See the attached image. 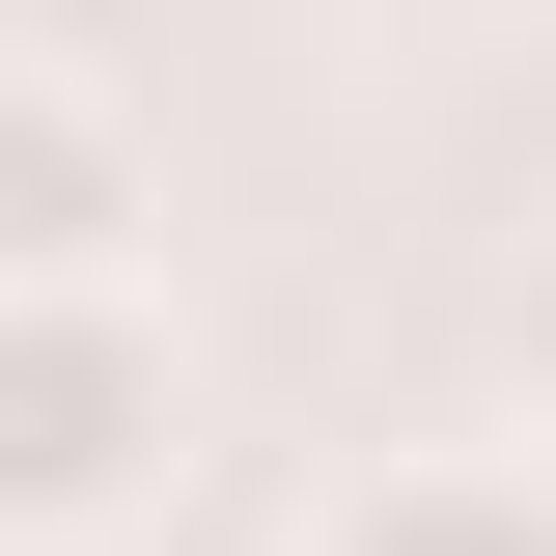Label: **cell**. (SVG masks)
<instances>
[{
  "label": "cell",
  "mask_w": 556,
  "mask_h": 556,
  "mask_svg": "<svg viewBox=\"0 0 556 556\" xmlns=\"http://www.w3.org/2000/svg\"><path fill=\"white\" fill-rule=\"evenodd\" d=\"M167 473H195L167 306H0V556H112Z\"/></svg>",
  "instance_id": "6da1fadb"
},
{
  "label": "cell",
  "mask_w": 556,
  "mask_h": 556,
  "mask_svg": "<svg viewBox=\"0 0 556 556\" xmlns=\"http://www.w3.org/2000/svg\"><path fill=\"white\" fill-rule=\"evenodd\" d=\"M139 223H167V139L112 56H0V306H139Z\"/></svg>",
  "instance_id": "7a4b0ae2"
},
{
  "label": "cell",
  "mask_w": 556,
  "mask_h": 556,
  "mask_svg": "<svg viewBox=\"0 0 556 556\" xmlns=\"http://www.w3.org/2000/svg\"><path fill=\"white\" fill-rule=\"evenodd\" d=\"M501 390H529V445H556V223L501 251Z\"/></svg>",
  "instance_id": "277c9868"
},
{
  "label": "cell",
  "mask_w": 556,
  "mask_h": 556,
  "mask_svg": "<svg viewBox=\"0 0 556 556\" xmlns=\"http://www.w3.org/2000/svg\"><path fill=\"white\" fill-rule=\"evenodd\" d=\"M306 556H556V445H390V473H334Z\"/></svg>",
  "instance_id": "3957f363"
}]
</instances>
